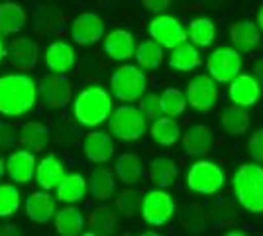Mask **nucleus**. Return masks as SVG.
Segmentation results:
<instances>
[{"mask_svg":"<svg viewBox=\"0 0 263 236\" xmlns=\"http://www.w3.org/2000/svg\"><path fill=\"white\" fill-rule=\"evenodd\" d=\"M230 42L238 53H250L255 49V45L261 42V35H259L255 22L238 20L230 26Z\"/></svg>","mask_w":263,"mask_h":236,"instance_id":"20","label":"nucleus"},{"mask_svg":"<svg viewBox=\"0 0 263 236\" xmlns=\"http://www.w3.org/2000/svg\"><path fill=\"white\" fill-rule=\"evenodd\" d=\"M26 10L18 2H2L0 4V35H14L18 34L26 26Z\"/></svg>","mask_w":263,"mask_h":236,"instance_id":"23","label":"nucleus"},{"mask_svg":"<svg viewBox=\"0 0 263 236\" xmlns=\"http://www.w3.org/2000/svg\"><path fill=\"white\" fill-rule=\"evenodd\" d=\"M143 8L149 12H155V14H159V12H163L169 4H171V0H142Z\"/></svg>","mask_w":263,"mask_h":236,"instance_id":"44","label":"nucleus"},{"mask_svg":"<svg viewBox=\"0 0 263 236\" xmlns=\"http://www.w3.org/2000/svg\"><path fill=\"white\" fill-rule=\"evenodd\" d=\"M206 69H209V77L214 83H230L240 75L241 56L234 47L220 45L209 56Z\"/></svg>","mask_w":263,"mask_h":236,"instance_id":"7","label":"nucleus"},{"mask_svg":"<svg viewBox=\"0 0 263 236\" xmlns=\"http://www.w3.org/2000/svg\"><path fill=\"white\" fill-rule=\"evenodd\" d=\"M116 209L124 216L134 219L136 213H140V209H142V197H140V193L136 191V189H124L116 197Z\"/></svg>","mask_w":263,"mask_h":236,"instance_id":"40","label":"nucleus"},{"mask_svg":"<svg viewBox=\"0 0 263 236\" xmlns=\"http://www.w3.org/2000/svg\"><path fill=\"white\" fill-rule=\"evenodd\" d=\"M6 56L10 57V63L16 69L30 71L37 63L40 47H37V42H33L32 38H14Z\"/></svg>","mask_w":263,"mask_h":236,"instance_id":"18","label":"nucleus"},{"mask_svg":"<svg viewBox=\"0 0 263 236\" xmlns=\"http://www.w3.org/2000/svg\"><path fill=\"white\" fill-rule=\"evenodd\" d=\"M108 126L114 138L124 140V142H136V140H140L145 134L147 120H145V116H143L138 106L122 104L110 114Z\"/></svg>","mask_w":263,"mask_h":236,"instance_id":"5","label":"nucleus"},{"mask_svg":"<svg viewBox=\"0 0 263 236\" xmlns=\"http://www.w3.org/2000/svg\"><path fill=\"white\" fill-rule=\"evenodd\" d=\"M202 63V57H200V51L198 47H195L193 44H183L171 49V56H169V67L175 69V71H183V73H189L193 69L200 67Z\"/></svg>","mask_w":263,"mask_h":236,"instance_id":"27","label":"nucleus"},{"mask_svg":"<svg viewBox=\"0 0 263 236\" xmlns=\"http://www.w3.org/2000/svg\"><path fill=\"white\" fill-rule=\"evenodd\" d=\"M57 199L61 203H67V205H73V203L83 201V197L87 195L88 187H87V179L79 173H69L63 181L57 185Z\"/></svg>","mask_w":263,"mask_h":236,"instance_id":"26","label":"nucleus"},{"mask_svg":"<svg viewBox=\"0 0 263 236\" xmlns=\"http://www.w3.org/2000/svg\"><path fill=\"white\" fill-rule=\"evenodd\" d=\"M159 106H161V113L169 118H175L179 114H183L186 108L185 93L177 87H167L159 97Z\"/></svg>","mask_w":263,"mask_h":236,"instance_id":"36","label":"nucleus"},{"mask_svg":"<svg viewBox=\"0 0 263 236\" xmlns=\"http://www.w3.org/2000/svg\"><path fill=\"white\" fill-rule=\"evenodd\" d=\"M88 225L92 228L95 234H102V236H110L114 230H116V216L112 213V209L106 207V205H100L97 207L90 216H88Z\"/></svg>","mask_w":263,"mask_h":236,"instance_id":"37","label":"nucleus"},{"mask_svg":"<svg viewBox=\"0 0 263 236\" xmlns=\"http://www.w3.org/2000/svg\"><path fill=\"white\" fill-rule=\"evenodd\" d=\"M18 144V130L16 126L6 120H0V150H10Z\"/></svg>","mask_w":263,"mask_h":236,"instance_id":"42","label":"nucleus"},{"mask_svg":"<svg viewBox=\"0 0 263 236\" xmlns=\"http://www.w3.org/2000/svg\"><path fill=\"white\" fill-rule=\"evenodd\" d=\"M71 38L79 45H92L104 38V20L95 12H83L71 24Z\"/></svg>","mask_w":263,"mask_h":236,"instance_id":"12","label":"nucleus"},{"mask_svg":"<svg viewBox=\"0 0 263 236\" xmlns=\"http://www.w3.org/2000/svg\"><path fill=\"white\" fill-rule=\"evenodd\" d=\"M224 236H248L246 232H241V230H230L228 234H224Z\"/></svg>","mask_w":263,"mask_h":236,"instance_id":"49","label":"nucleus"},{"mask_svg":"<svg viewBox=\"0 0 263 236\" xmlns=\"http://www.w3.org/2000/svg\"><path fill=\"white\" fill-rule=\"evenodd\" d=\"M234 195L241 207L253 214L263 213V168L255 164H241L234 173Z\"/></svg>","mask_w":263,"mask_h":236,"instance_id":"3","label":"nucleus"},{"mask_svg":"<svg viewBox=\"0 0 263 236\" xmlns=\"http://www.w3.org/2000/svg\"><path fill=\"white\" fill-rule=\"evenodd\" d=\"M83 152L92 164H106L114 157V140L106 132L92 130L83 140Z\"/></svg>","mask_w":263,"mask_h":236,"instance_id":"17","label":"nucleus"},{"mask_svg":"<svg viewBox=\"0 0 263 236\" xmlns=\"http://www.w3.org/2000/svg\"><path fill=\"white\" fill-rule=\"evenodd\" d=\"M214 146V134L204 124H193L183 136V150L186 156H206Z\"/></svg>","mask_w":263,"mask_h":236,"instance_id":"19","label":"nucleus"},{"mask_svg":"<svg viewBox=\"0 0 263 236\" xmlns=\"http://www.w3.org/2000/svg\"><path fill=\"white\" fill-rule=\"evenodd\" d=\"M44 61L47 69L51 71V75H65L67 71H71L75 65L77 53H75L73 45L67 42H51L45 49Z\"/></svg>","mask_w":263,"mask_h":236,"instance_id":"14","label":"nucleus"},{"mask_svg":"<svg viewBox=\"0 0 263 236\" xmlns=\"http://www.w3.org/2000/svg\"><path fill=\"white\" fill-rule=\"evenodd\" d=\"M0 236H22V232L16 225L4 223V225H0Z\"/></svg>","mask_w":263,"mask_h":236,"instance_id":"46","label":"nucleus"},{"mask_svg":"<svg viewBox=\"0 0 263 236\" xmlns=\"http://www.w3.org/2000/svg\"><path fill=\"white\" fill-rule=\"evenodd\" d=\"M257 30H261L263 32V6L257 10Z\"/></svg>","mask_w":263,"mask_h":236,"instance_id":"47","label":"nucleus"},{"mask_svg":"<svg viewBox=\"0 0 263 236\" xmlns=\"http://www.w3.org/2000/svg\"><path fill=\"white\" fill-rule=\"evenodd\" d=\"M73 85L65 75H45L37 83V99H42L47 108L61 111L71 102Z\"/></svg>","mask_w":263,"mask_h":236,"instance_id":"8","label":"nucleus"},{"mask_svg":"<svg viewBox=\"0 0 263 236\" xmlns=\"http://www.w3.org/2000/svg\"><path fill=\"white\" fill-rule=\"evenodd\" d=\"M186 104L198 113H210L218 102V87L209 75H195L186 85Z\"/></svg>","mask_w":263,"mask_h":236,"instance_id":"10","label":"nucleus"},{"mask_svg":"<svg viewBox=\"0 0 263 236\" xmlns=\"http://www.w3.org/2000/svg\"><path fill=\"white\" fill-rule=\"evenodd\" d=\"M186 185L198 195H214L224 187V171L214 161L200 159L186 173Z\"/></svg>","mask_w":263,"mask_h":236,"instance_id":"6","label":"nucleus"},{"mask_svg":"<svg viewBox=\"0 0 263 236\" xmlns=\"http://www.w3.org/2000/svg\"><path fill=\"white\" fill-rule=\"evenodd\" d=\"M124 236H132V234H124Z\"/></svg>","mask_w":263,"mask_h":236,"instance_id":"53","label":"nucleus"},{"mask_svg":"<svg viewBox=\"0 0 263 236\" xmlns=\"http://www.w3.org/2000/svg\"><path fill=\"white\" fill-rule=\"evenodd\" d=\"M116 177L124 183V185H134L138 183L143 173V164L142 159L136 156V154H120L116 157Z\"/></svg>","mask_w":263,"mask_h":236,"instance_id":"33","label":"nucleus"},{"mask_svg":"<svg viewBox=\"0 0 263 236\" xmlns=\"http://www.w3.org/2000/svg\"><path fill=\"white\" fill-rule=\"evenodd\" d=\"M228 85H230L228 87V97L234 102V106L248 108V106L257 104L259 99H261V85L250 73H240Z\"/></svg>","mask_w":263,"mask_h":236,"instance_id":"13","label":"nucleus"},{"mask_svg":"<svg viewBox=\"0 0 263 236\" xmlns=\"http://www.w3.org/2000/svg\"><path fill=\"white\" fill-rule=\"evenodd\" d=\"M136 51V38L124 28H116L104 35V53L112 61H126Z\"/></svg>","mask_w":263,"mask_h":236,"instance_id":"16","label":"nucleus"},{"mask_svg":"<svg viewBox=\"0 0 263 236\" xmlns=\"http://www.w3.org/2000/svg\"><path fill=\"white\" fill-rule=\"evenodd\" d=\"M183 225L191 232H204L209 228V214L204 211V207H200L198 203H186L185 211H183Z\"/></svg>","mask_w":263,"mask_h":236,"instance_id":"38","label":"nucleus"},{"mask_svg":"<svg viewBox=\"0 0 263 236\" xmlns=\"http://www.w3.org/2000/svg\"><path fill=\"white\" fill-rule=\"evenodd\" d=\"M110 89L114 93V97L120 102H136L140 101L145 89H147V77L145 71L132 65V63H124L116 69L110 77Z\"/></svg>","mask_w":263,"mask_h":236,"instance_id":"4","label":"nucleus"},{"mask_svg":"<svg viewBox=\"0 0 263 236\" xmlns=\"http://www.w3.org/2000/svg\"><path fill=\"white\" fill-rule=\"evenodd\" d=\"M248 150H250V156H252L255 161H263V128L255 130V132L250 136Z\"/></svg>","mask_w":263,"mask_h":236,"instance_id":"43","label":"nucleus"},{"mask_svg":"<svg viewBox=\"0 0 263 236\" xmlns=\"http://www.w3.org/2000/svg\"><path fill=\"white\" fill-rule=\"evenodd\" d=\"M250 67H252V77H255V79H257V83H259V85H263V56L252 59Z\"/></svg>","mask_w":263,"mask_h":236,"instance_id":"45","label":"nucleus"},{"mask_svg":"<svg viewBox=\"0 0 263 236\" xmlns=\"http://www.w3.org/2000/svg\"><path fill=\"white\" fill-rule=\"evenodd\" d=\"M149 179L159 189L171 187L177 179V164L167 156H157L149 164Z\"/></svg>","mask_w":263,"mask_h":236,"instance_id":"29","label":"nucleus"},{"mask_svg":"<svg viewBox=\"0 0 263 236\" xmlns=\"http://www.w3.org/2000/svg\"><path fill=\"white\" fill-rule=\"evenodd\" d=\"M220 126L230 136H241L250 128V113L240 106H226L220 113Z\"/></svg>","mask_w":263,"mask_h":236,"instance_id":"31","label":"nucleus"},{"mask_svg":"<svg viewBox=\"0 0 263 236\" xmlns=\"http://www.w3.org/2000/svg\"><path fill=\"white\" fill-rule=\"evenodd\" d=\"M145 120H157L161 116V106H159V97L155 93H147L140 99V106H138Z\"/></svg>","mask_w":263,"mask_h":236,"instance_id":"41","label":"nucleus"},{"mask_svg":"<svg viewBox=\"0 0 263 236\" xmlns=\"http://www.w3.org/2000/svg\"><path fill=\"white\" fill-rule=\"evenodd\" d=\"M134 57H136V63L140 69L154 71L163 63V47L155 44L154 40H145L140 45H136Z\"/></svg>","mask_w":263,"mask_h":236,"instance_id":"35","label":"nucleus"},{"mask_svg":"<svg viewBox=\"0 0 263 236\" xmlns=\"http://www.w3.org/2000/svg\"><path fill=\"white\" fill-rule=\"evenodd\" d=\"M140 211L147 225L163 226L175 213V201L165 189H154L142 199Z\"/></svg>","mask_w":263,"mask_h":236,"instance_id":"11","label":"nucleus"},{"mask_svg":"<svg viewBox=\"0 0 263 236\" xmlns=\"http://www.w3.org/2000/svg\"><path fill=\"white\" fill-rule=\"evenodd\" d=\"M4 171H6V169H4V159H2V156H0V179L4 177Z\"/></svg>","mask_w":263,"mask_h":236,"instance_id":"50","label":"nucleus"},{"mask_svg":"<svg viewBox=\"0 0 263 236\" xmlns=\"http://www.w3.org/2000/svg\"><path fill=\"white\" fill-rule=\"evenodd\" d=\"M35 156L28 150H16L12 152L6 164H4V169L8 173L14 183H20V185H26L33 179V173H35Z\"/></svg>","mask_w":263,"mask_h":236,"instance_id":"15","label":"nucleus"},{"mask_svg":"<svg viewBox=\"0 0 263 236\" xmlns=\"http://www.w3.org/2000/svg\"><path fill=\"white\" fill-rule=\"evenodd\" d=\"M35 183L44 189V191H51V189H57V185L63 181L65 177V168L63 164L59 161L57 156H45L37 166H35Z\"/></svg>","mask_w":263,"mask_h":236,"instance_id":"21","label":"nucleus"},{"mask_svg":"<svg viewBox=\"0 0 263 236\" xmlns=\"http://www.w3.org/2000/svg\"><path fill=\"white\" fill-rule=\"evenodd\" d=\"M20 209V189L14 183L0 185V219L12 216Z\"/></svg>","mask_w":263,"mask_h":236,"instance_id":"39","label":"nucleus"},{"mask_svg":"<svg viewBox=\"0 0 263 236\" xmlns=\"http://www.w3.org/2000/svg\"><path fill=\"white\" fill-rule=\"evenodd\" d=\"M55 230L61 236H81L83 234V226L85 219L79 209L75 207H65L61 211L55 213Z\"/></svg>","mask_w":263,"mask_h":236,"instance_id":"30","label":"nucleus"},{"mask_svg":"<svg viewBox=\"0 0 263 236\" xmlns=\"http://www.w3.org/2000/svg\"><path fill=\"white\" fill-rule=\"evenodd\" d=\"M140 236H161V234H157L154 230H147V232H143V234H140Z\"/></svg>","mask_w":263,"mask_h":236,"instance_id":"51","label":"nucleus"},{"mask_svg":"<svg viewBox=\"0 0 263 236\" xmlns=\"http://www.w3.org/2000/svg\"><path fill=\"white\" fill-rule=\"evenodd\" d=\"M186 38L195 47H209L216 40V26L210 18H195L189 24Z\"/></svg>","mask_w":263,"mask_h":236,"instance_id":"34","label":"nucleus"},{"mask_svg":"<svg viewBox=\"0 0 263 236\" xmlns=\"http://www.w3.org/2000/svg\"><path fill=\"white\" fill-rule=\"evenodd\" d=\"M37 102V85L26 73H8L0 77V114L16 118L32 111Z\"/></svg>","mask_w":263,"mask_h":236,"instance_id":"1","label":"nucleus"},{"mask_svg":"<svg viewBox=\"0 0 263 236\" xmlns=\"http://www.w3.org/2000/svg\"><path fill=\"white\" fill-rule=\"evenodd\" d=\"M73 114L79 124L87 128H97L102 122H106L112 114V97L106 89L99 85H90L75 97Z\"/></svg>","mask_w":263,"mask_h":236,"instance_id":"2","label":"nucleus"},{"mask_svg":"<svg viewBox=\"0 0 263 236\" xmlns=\"http://www.w3.org/2000/svg\"><path fill=\"white\" fill-rule=\"evenodd\" d=\"M149 136L157 146H173L177 144L179 136H181V128L177 124L175 118H169V116H159L157 120H154L152 128H149Z\"/></svg>","mask_w":263,"mask_h":236,"instance_id":"32","label":"nucleus"},{"mask_svg":"<svg viewBox=\"0 0 263 236\" xmlns=\"http://www.w3.org/2000/svg\"><path fill=\"white\" fill-rule=\"evenodd\" d=\"M149 38L163 49H175L189 42L185 26L175 16L159 14L149 22Z\"/></svg>","mask_w":263,"mask_h":236,"instance_id":"9","label":"nucleus"},{"mask_svg":"<svg viewBox=\"0 0 263 236\" xmlns=\"http://www.w3.org/2000/svg\"><path fill=\"white\" fill-rule=\"evenodd\" d=\"M81 236H99V234H95L92 230H88V232H83V234H81Z\"/></svg>","mask_w":263,"mask_h":236,"instance_id":"52","label":"nucleus"},{"mask_svg":"<svg viewBox=\"0 0 263 236\" xmlns=\"http://www.w3.org/2000/svg\"><path fill=\"white\" fill-rule=\"evenodd\" d=\"M87 187L97 201H108L110 197L114 195V189H116L114 173L108 168L92 169L90 179L87 181Z\"/></svg>","mask_w":263,"mask_h":236,"instance_id":"24","label":"nucleus"},{"mask_svg":"<svg viewBox=\"0 0 263 236\" xmlns=\"http://www.w3.org/2000/svg\"><path fill=\"white\" fill-rule=\"evenodd\" d=\"M24 209L28 219L37 223V225H45L49 223L55 216V199H51V195L47 191H35L32 193L26 203H24Z\"/></svg>","mask_w":263,"mask_h":236,"instance_id":"22","label":"nucleus"},{"mask_svg":"<svg viewBox=\"0 0 263 236\" xmlns=\"http://www.w3.org/2000/svg\"><path fill=\"white\" fill-rule=\"evenodd\" d=\"M4 57H6V47H4V42H2V35H0V63L4 61Z\"/></svg>","mask_w":263,"mask_h":236,"instance_id":"48","label":"nucleus"},{"mask_svg":"<svg viewBox=\"0 0 263 236\" xmlns=\"http://www.w3.org/2000/svg\"><path fill=\"white\" fill-rule=\"evenodd\" d=\"M47 140H49V132L42 122L37 120H30V122H24L20 128V134H18V142L24 148H28V152H42L47 146Z\"/></svg>","mask_w":263,"mask_h":236,"instance_id":"25","label":"nucleus"},{"mask_svg":"<svg viewBox=\"0 0 263 236\" xmlns=\"http://www.w3.org/2000/svg\"><path fill=\"white\" fill-rule=\"evenodd\" d=\"M63 24V14L55 4H44L33 14V32L42 35L53 34Z\"/></svg>","mask_w":263,"mask_h":236,"instance_id":"28","label":"nucleus"}]
</instances>
